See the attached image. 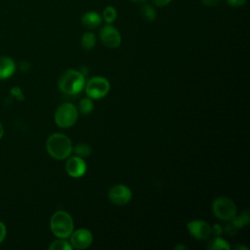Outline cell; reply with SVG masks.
I'll return each mask as SVG.
<instances>
[{
    "label": "cell",
    "mask_w": 250,
    "mask_h": 250,
    "mask_svg": "<svg viewBox=\"0 0 250 250\" xmlns=\"http://www.w3.org/2000/svg\"><path fill=\"white\" fill-rule=\"evenodd\" d=\"M72 147L70 139L61 133L52 134L46 142V149L48 153L58 160L67 158L72 151Z\"/></svg>",
    "instance_id": "1"
},
{
    "label": "cell",
    "mask_w": 250,
    "mask_h": 250,
    "mask_svg": "<svg viewBox=\"0 0 250 250\" xmlns=\"http://www.w3.org/2000/svg\"><path fill=\"white\" fill-rule=\"evenodd\" d=\"M58 85L62 93L66 95H76L84 88L85 77L78 70L67 69L60 76Z\"/></svg>",
    "instance_id": "2"
},
{
    "label": "cell",
    "mask_w": 250,
    "mask_h": 250,
    "mask_svg": "<svg viewBox=\"0 0 250 250\" xmlns=\"http://www.w3.org/2000/svg\"><path fill=\"white\" fill-rule=\"evenodd\" d=\"M52 232L59 238H67L73 231V220L71 216L62 210L53 214L50 221Z\"/></svg>",
    "instance_id": "3"
},
{
    "label": "cell",
    "mask_w": 250,
    "mask_h": 250,
    "mask_svg": "<svg viewBox=\"0 0 250 250\" xmlns=\"http://www.w3.org/2000/svg\"><path fill=\"white\" fill-rule=\"evenodd\" d=\"M77 117V108L70 103L62 104L55 112V122L61 128L71 127L76 122Z\"/></svg>",
    "instance_id": "4"
},
{
    "label": "cell",
    "mask_w": 250,
    "mask_h": 250,
    "mask_svg": "<svg viewBox=\"0 0 250 250\" xmlns=\"http://www.w3.org/2000/svg\"><path fill=\"white\" fill-rule=\"evenodd\" d=\"M84 87L89 98L98 100L107 95L110 89V84L106 78L103 76H95L90 78Z\"/></svg>",
    "instance_id": "5"
},
{
    "label": "cell",
    "mask_w": 250,
    "mask_h": 250,
    "mask_svg": "<svg viewBox=\"0 0 250 250\" xmlns=\"http://www.w3.org/2000/svg\"><path fill=\"white\" fill-rule=\"evenodd\" d=\"M214 215L222 221H231L236 215V206L234 202L228 197H218L212 204Z\"/></svg>",
    "instance_id": "6"
},
{
    "label": "cell",
    "mask_w": 250,
    "mask_h": 250,
    "mask_svg": "<svg viewBox=\"0 0 250 250\" xmlns=\"http://www.w3.org/2000/svg\"><path fill=\"white\" fill-rule=\"evenodd\" d=\"M108 198L114 205L122 206L131 200L132 191L125 185H114L108 190Z\"/></svg>",
    "instance_id": "7"
},
{
    "label": "cell",
    "mask_w": 250,
    "mask_h": 250,
    "mask_svg": "<svg viewBox=\"0 0 250 250\" xmlns=\"http://www.w3.org/2000/svg\"><path fill=\"white\" fill-rule=\"evenodd\" d=\"M100 39L105 47L111 49L117 48L121 44V35L119 31L109 23L101 28Z\"/></svg>",
    "instance_id": "8"
},
{
    "label": "cell",
    "mask_w": 250,
    "mask_h": 250,
    "mask_svg": "<svg viewBox=\"0 0 250 250\" xmlns=\"http://www.w3.org/2000/svg\"><path fill=\"white\" fill-rule=\"evenodd\" d=\"M93 242V234L86 229H79L71 232L70 244L72 248L85 249L88 248Z\"/></svg>",
    "instance_id": "9"
},
{
    "label": "cell",
    "mask_w": 250,
    "mask_h": 250,
    "mask_svg": "<svg viewBox=\"0 0 250 250\" xmlns=\"http://www.w3.org/2000/svg\"><path fill=\"white\" fill-rule=\"evenodd\" d=\"M190 235L196 239H207L211 235V227L202 220H192L187 224Z\"/></svg>",
    "instance_id": "10"
},
{
    "label": "cell",
    "mask_w": 250,
    "mask_h": 250,
    "mask_svg": "<svg viewBox=\"0 0 250 250\" xmlns=\"http://www.w3.org/2000/svg\"><path fill=\"white\" fill-rule=\"evenodd\" d=\"M65 170L70 177L79 178L86 173L87 165L82 157H79L76 155V156L69 157L67 159L65 164Z\"/></svg>",
    "instance_id": "11"
},
{
    "label": "cell",
    "mask_w": 250,
    "mask_h": 250,
    "mask_svg": "<svg viewBox=\"0 0 250 250\" xmlns=\"http://www.w3.org/2000/svg\"><path fill=\"white\" fill-rule=\"evenodd\" d=\"M81 23L88 29H94L102 23V16L95 11H89L82 15Z\"/></svg>",
    "instance_id": "12"
},
{
    "label": "cell",
    "mask_w": 250,
    "mask_h": 250,
    "mask_svg": "<svg viewBox=\"0 0 250 250\" xmlns=\"http://www.w3.org/2000/svg\"><path fill=\"white\" fill-rule=\"evenodd\" d=\"M16 70L15 62L6 56L0 57V79L10 77Z\"/></svg>",
    "instance_id": "13"
},
{
    "label": "cell",
    "mask_w": 250,
    "mask_h": 250,
    "mask_svg": "<svg viewBox=\"0 0 250 250\" xmlns=\"http://www.w3.org/2000/svg\"><path fill=\"white\" fill-rule=\"evenodd\" d=\"M96 45V36L93 32H85L81 38V46L84 50H91Z\"/></svg>",
    "instance_id": "14"
},
{
    "label": "cell",
    "mask_w": 250,
    "mask_h": 250,
    "mask_svg": "<svg viewBox=\"0 0 250 250\" xmlns=\"http://www.w3.org/2000/svg\"><path fill=\"white\" fill-rule=\"evenodd\" d=\"M140 11L146 21H153L156 19V12L150 4H143Z\"/></svg>",
    "instance_id": "15"
},
{
    "label": "cell",
    "mask_w": 250,
    "mask_h": 250,
    "mask_svg": "<svg viewBox=\"0 0 250 250\" xmlns=\"http://www.w3.org/2000/svg\"><path fill=\"white\" fill-rule=\"evenodd\" d=\"M72 150L74 151V153L79 156V157H88L90 156L91 152H92V148L88 144L85 143H79L77 145L74 146V147H72Z\"/></svg>",
    "instance_id": "16"
},
{
    "label": "cell",
    "mask_w": 250,
    "mask_h": 250,
    "mask_svg": "<svg viewBox=\"0 0 250 250\" xmlns=\"http://www.w3.org/2000/svg\"><path fill=\"white\" fill-rule=\"evenodd\" d=\"M208 249H213V250H218V249H224V250H229L230 249V246L229 245V243L223 239L222 237H219V236H216L214 239H212L208 246H207Z\"/></svg>",
    "instance_id": "17"
},
{
    "label": "cell",
    "mask_w": 250,
    "mask_h": 250,
    "mask_svg": "<svg viewBox=\"0 0 250 250\" xmlns=\"http://www.w3.org/2000/svg\"><path fill=\"white\" fill-rule=\"evenodd\" d=\"M103 20L106 22L111 24L115 21L117 18V11L113 6H106L103 11Z\"/></svg>",
    "instance_id": "18"
},
{
    "label": "cell",
    "mask_w": 250,
    "mask_h": 250,
    "mask_svg": "<svg viewBox=\"0 0 250 250\" xmlns=\"http://www.w3.org/2000/svg\"><path fill=\"white\" fill-rule=\"evenodd\" d=\"M94 104L91 98H83L80 100L78 104V110L83 114H89L93 111Z\"/></svg>",
    "instance_id": "19"
},
{
    "label": "cell",
    "mask_w": 250,
    "mask_h": 250,
    "mask_svg": "<svg viewBox=\"0 0 250 250\" xmlns=\"http://www.w3.org/2000/svg\"><path fill=\"white\" fill-rule=\"evenodd\" d=\"M231 224L236 228V229H239L241 227H243L244 225H247L248 222H249V214H248V211H245L243 213H241L240 215L238 216H234L232 219H231Z\"/></svg>",
    "instance_id": "20"
},
{
    "label": "cell",
    "mask_w": 250,
    "mask_h": 250,
    "mask_svg": "<svg viewBox=\"0 0 250 250\" xmlns=\"http://www.w3.org/2000/svg\"><path fill=\"white\" fill-rule=\"evenodd\" d=\"M50 250H71L72 246L67 241L63 240V238H60L58 240H55L51 243L49 246Z\"/></svg>",
    "instance_id": "21"
},
{
    "label": "cell",
    "mask_w": 250,
    "mask_h": 250,
    "mask_svg": "<svg viewBox=\"0 0 250 250\" xmlns=\"http://www.w3.org/2000/svg\"><path fill=\"white\" fill-rule=\"evenodd\" d=\"M227 2L228 5L231 6V7H241L243 5H245V3L247 2V0H225Z\"/></svg>",
    "instance_id": "22"
},
{
    "label": "cell",
    "mask_w": 250,
    "mask_h": 250,
    "mask_svg": "<svg viewBox=\"0 0 250 250\" xmlns=\"http://www.w3.org/2000/svg\"><path fill=\"white\" fill-rule=\"evenodd\" d=\"M172 0H150L151 4H153L156 7H164L170 4Z\"/></svg>",
    "instance_id": "23"
},
{
    "label": "cell",
    "mask_w": 250,
    "mask_h": 250,
    "mask_svg": "<svg viewBox=\"0 0 250 250\" xmlns=\"http://www.w3.org/2000/svg\"><path fill=\"white\" fill-rule=\"evenodd\" d=\"M200 2L206 7H215L221 2V0H200Z\"/></svg>",
    "instance_id": "24"
},
{
    "label": "cell",
    "mask_w": 250,
    "mask_h": 250,
    "mask_svg": "<svg viewBox=\"0 0 250 250\" xmlns=\"http://www.w3.org/2000/svg\"><path fill=\"white\" fill-rule=\"evenodd\" d=\"M11 93L18 99V100H22L23 99V95L21 93V90L19 87H14L11 90Z\"/></svg>",
    "instance_id": "25"
},
{
    "label": "cell",
    "mask_w": 250,
    "mask_h": 250,
    "mask_svg": "<svg viewBox=\"0 0 250 250\" xmlns=\"http://www.w3.org/2000/svg\"><path fill=\"white\" fill-rule=\"evenodd\" d=\"M222 231H223V229H222V227L220 225L216 224V225H214V227L211 228V232L216 236H219L222 233Z\"/></svg>",
    "instance_id": "26"
},
{
    "label": "cell",
    "mask_w": 250,
    "mask_h": 250,
    "mask_svg": "<svg viewBox=\"0 0 250 250\" xmlns=\"http://www.w3.org/2000/svg\"><path fill=\"white\" fill-rule=\"evenodd\" d=\"M5 236H6V227L2 222H0V243L4 240Z\"/></svg>",
    "instance_id": "27"
},
{
    "label": "cell",
    "mask_w": 250,
    "mask_h": 250,
    "mask_svg": "<svg viewBox=\"0 0 250 250\" xmlns=\"http://www.w3.org/2000/svg\"><path fill=\"white\" fill-rule=\"evenodd\" d=\"M175 249H176V250H178V249H187V246H184V245H182V244H179V245H177V246L175 247Z\"/></svg>",
    "instance_id": "28"
},
{
    "label": "cell",
    "mask_w": 250,
    "mask_h": 250,
    "mask_svg": "<svg viewBox=\"0 0 250 250\" xmlns=\"http://www.w3.org/2000/svg\"><path fill=\"white\" fill-rule=\"evenodd\" d=\"M3 134H4V128H3L2 124L0 123V139L3 137Z\"/></svg>",
    "instance_id": "29"
},
{
    "label": "cell",
    "mask_w": 250,
    "mask_h": 250,
    "mask_svg": "<svg viewBox=\"0 0 250 250\" xmlns=\"http://www.w3.org/2000/svg\"><path fill=\"white\" fill-rule=\"evenodd\" d=\"M235 249H245V250H248V248H247V247H245V246H241V245L236 246V247H235Z\"/></svg>",
    "instance_id": "30"
},
{
    "label": "cell",
    "mask_w": 250,
    "mask_h": 250,
    "mask_svg": "<svg viewBox=\"0 0 250 250\" xmlns=\"http://www.w3.org/2000/svg\"><path fill=\"white\" fill-rule=\"evenodd\" d=\"M131 1H133V2H135V3H139V4H141V3H144L146 0H131Z\"/></svg>",
    "instance_id": "31"
}]
</instances>
